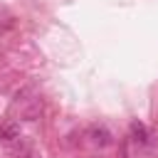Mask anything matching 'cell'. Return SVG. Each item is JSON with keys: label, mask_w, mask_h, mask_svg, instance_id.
Masks as SVG:
<instances>
[{"label": "cell", "mask_w": 158, "mask_h": 158, "mask_svg": "<svg viewBox=\"0 0 158 158\" xmlns=\"http://www.w3.org/2000/svg\"><path fill=\"white\" fill-rule=\"evenodd\" d=\"M15 138H20V126L17 123L0 126V141H15Z\"/></svg>", "instance_id": "2"}, {"label": "cell", "mask_w": 158, "mask_h": 158, "mask_svg": "<svg viewBox=\"0 0 158 158\" xmlns=\"http://www.w3.org/2000/svg\"><path fill=\"white\" fill-rule=\"evenodd\" d=\"M131 136H133V141H136V143H146V141H148L146 126H143V123H138V121H133V123H131Z\"/></svg>", "instance_id": "3"}, {"label": "cell", "mask_w": 158, "mask_h": 158, "mask_svg": "<svg viewBox=\"0 0 158 158\" xmlns=\"http://www.w3.org/2000/svg\"><path fill=\"white\" fill-rule=\"evenodd\" d=\"M89 138H91L96 146H109V143H111V133H109L104 126H91V128H89Z\"/></svg>", "instance_id": "1"}]
</instances>
